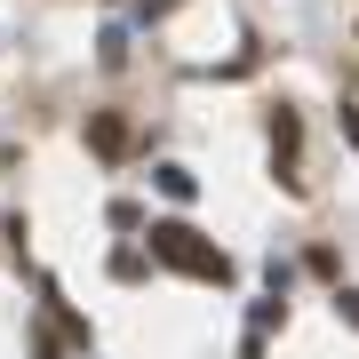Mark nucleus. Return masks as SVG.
<instances>
[{
	"label": "nucleus",
	"mask_w": 359,
	"mask_h": 359,
	"mask_svg": "<svg viewBox=\"0 0 359 359\" xmlns=\"http://www.w3.org/2000/svg\"><path fill=\"white\" fill-rule=\"evenodd\" d=\"M88 144H96V152H128V128H120L112 112H96L88 120Z\"/></svg>",
	"instance_id": "nucleus-2"
},
{
	"label": "nucleus",
	"mask_w": 359,
	"mask_h": 359,
	"mask_svg": "<svg viewBox=\"0 0 359 359\" xmlns=\"http://www.w3.org/2000/svg\"><path fill=\"white\" fill-rule=\"evenodd\" d=\"M344 311H351V320H359V295H344Z\"/></svg>",
	"instance_id": "nucleus-3"
},
{
	"label": "nucleus",
	"mask_w": 359,
	"mask_h": 359,
	"mask_svg": "<svg viewBox=\"0 0 359 359\" xmlns=\"http://www.w3.org/2000/svg\"><path fill=\"white\" fill-rule=\"evenodd\" d=\"M152 256H168L176 271H200V280H224V248H208L184 224H152Z\"/></svg>",
	"instance_id": "nucleus-1"
}]
</instances>
